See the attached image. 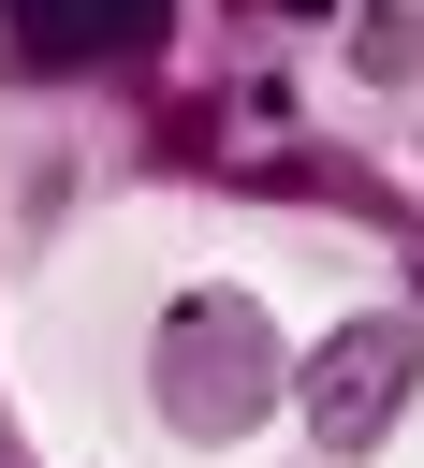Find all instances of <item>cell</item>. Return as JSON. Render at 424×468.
Segmentation results:
<instances>
[{
    "label": "cell",
    "mask_w": 424,
    "mask_h": 468,
    "mask_svg": "<svg viewBox=\"0 0 424 468\" xmlns=\"http://www.w3.org/2000/svg\"><path fill=\"white\" fill-rule=\"evenodd\" d=\"M161 410H175L190 439H234V424L278 410V336H263L249 292H190V307H161Z\"/></svg>",
    "instance_id": "6da1fadb"
},
{
    "label": "cell",
    "mask_w": 424,
    "mask_h": 468,
    "mask_svg": "<svg viewBox=\"0 0 424 468\" xmlns=\"http://www.w3.org/2000/svg\"><path fill=\"white\" fill-rule=\"evenodd\" d=\"M409 380H424V336L409 322H336L292 395H307V439L322 453H380V424L409 410Z\"/></svg>",
    "instance_id": "7a4b0ae2"
},
{
    "label": "cell",
    "mask_w": 424,
    "mask_h": 468,
    "mask_svg": "<svg viewBox=\"0 0 424 468\" xmlns=\"http://www.w3.org/2000/svg\"><path fill=\"white\" fill-rule=\"evenodd\" d=\"M0 29H15V58L73 73V58H132V44H161V0H0Z\"/></svg>",
    "instance_id": "3957f363"
},
{
    "label": "cell",
    "mask_w": 424,
    "mask_h": 468,
    "mask_svg": "<svg viewBox=\"0 0 424 468\" xmlns=\"http://www.w3.org/2000/svg\"><path fill=\"white\" fill-rule=\"evenodd\" d=\"M409 58H424V15H409V0H366V15H351V73H366V88H395Z\"/></svg>",
    "instance_id": "277c9868"
},
{
    "label": "cell",
    "mask_w": 424,
    "mask_h": 468,
    "mask_svg": "<svg viewBox=\"0 0 424 468\" xmlns=\"http://www.w3.org/2000/svg\"><path fill=\"white\" fill-rule=\"evenodd\" d=\"M249 15H322V0H249Z\"/></svg>",
    "instance_id": "5b68a950"
}]
</instances>
